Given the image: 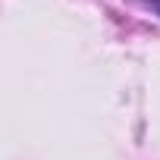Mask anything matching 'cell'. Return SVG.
Instances as JSON below:
<instances>
[{"label": "cell", "mask_w": 160, "mask_h": 160, "mask_svg": "<svg viewBox=\"0 0 160 160\" xmlns=\"http://www.w3.org/2000/svg\"><path fill=\"white\" fill-rule=\"evenodd\" d=\"M135 3H141L144 10H151L154 16H160V0H135Z\"/></svg>", "instance_id": "6da1fadb"}]
</instances>
